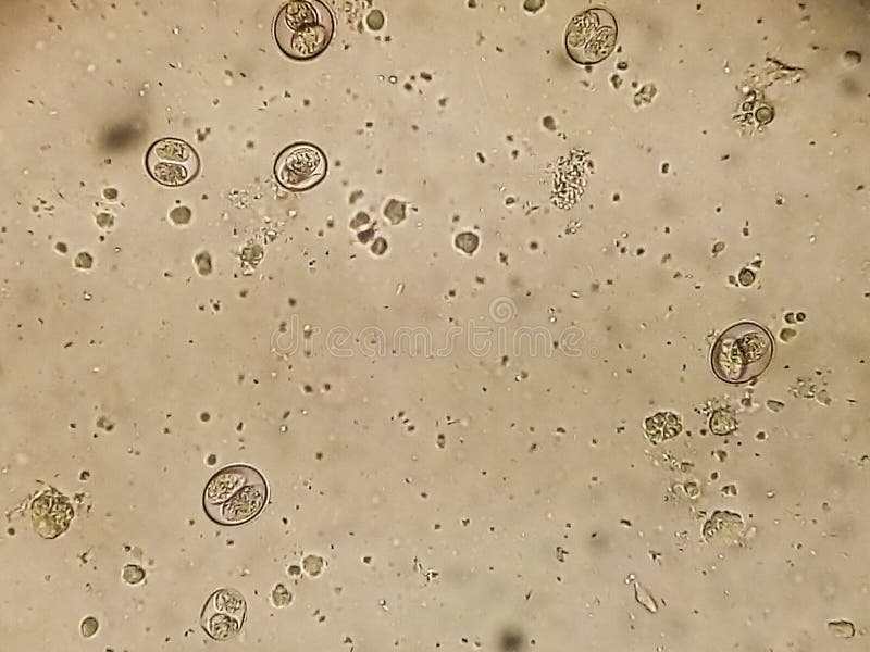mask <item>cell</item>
<instances>
[{
	"instance_id": "cell-5",
	"label": "cell",
	"mask_w": 870,
	"mask_h": 652,
	"mask_svg": "<svg viewBox=\"0 0 870 652\" xmlns=\"http://www.w3.org/2000/svg\"><path fill=\"white\" fill-rule=\"evenodd\" d=\"M146 167L156 181L178 187L196 177L200 160L187 142L177 138H162L150 146L146 154Z\"/></svg>"
},
{
	"instance_id": "cell-4",
	"label": "cell",
	"mask_w": 870,
	"mask_h": 652,
	"mask_svg": "<svg viewBox=\"0 0 870 652\" xmlns=\"http://www.w3.org/2000/svg\"><path fill=\"white\" fill-rule=\"evenodd\" d=\"M613 15L601 8H593L576 15L568 26L566 48L580 64H595L607 58L617 39Z\"/></svg>"
},
{
	"instance_id": "cell-10",
	"label": "cell",
	"mask_w": 870,
	"mask_h": 652,
	"mask_svg": "<svg viewBox=\"0 0 870 652\" xmlns=\"http://www.w3.org/2000/svg\"><path fill=\"white\" fill-rule=\"evenodd\" d=\"M738 279H739V281H741V284H742V285H744V286H748V285H750V284L754 281V279H755V276H754V274H753L750 271H748V269H743V271L741 272L739 276H738Z\"/></svg>"
},
{
	"instance_id": "cell-1",
	"label": "cell",
	"mask_w": 870,
	"mask_h": 652,
	"mask_svg": "<svg viewBox=\"0 0 870 652\" xmlns=\"http://www.w3.org/2000/svg\"><path fill=\"white\" fill-rule=\"evenodd\" d=\"M264 477L248 465H232L217 472L203 493V507L215 523L233 526L250 521L268 500Z\"/></svg>"
},
{
	"instance_id": "cell-6",
	"label": "cell",
	"mask_w": 870,
	"mask_h": 652,
	"mask_svg": "<svg viewBox=\"0 0 870 652\" xmlns=\"http://www.w3.org/2000/svg\"><path fill=\"white\" fill-rule=\"evenodd\" d=\"M326 172V161L316 147L294 145L285 149L274 166L281 185L293 190L311 188L322 180Z\"/></svg>"
},
{
	"instance_id": "cell-9",
	"label": "cell",
	"mask_w": 870,
	"mask_h": 652,
	"mask_svg": "<svg viewBox=\"0 0 870 652\" xmlns=\"http://www.w3.org/2000/svg\"><path fill=\"white\" fill-rule=\"evenodd\" d=\"M478 243L477 237L472 233H463L457 236L456 246L467 253H472Z\"/></svg>"
},
{
	"instance_id": "cell-2",
	"label": "cell",
	"mask_w": 870,
	"mask_h": 652,
	"mask_svg": "<svg viewBox=\"0 0 870 652\" xmlns=\"http://www.w3.org/2000/svg\"><path fill=\"white\" fill-rule=\"evenodd\" d=\"M773 341L761 326L743 322L728 328L711 353L714 374L723 381L739 384L765 372L771 362Z\"/></svg>"
},
{
	"instance_id": "cell-3",
	"label": "cell",
	"mask_w": 870,
	"mask_h": 652,
	"mask_svg": "<svg viewBox=\"0 0 870 652\" xmlns=\"http://www.w3.org/2000/svg\"><path fill=\"white\" fill-rule=\"evenodd\" d=\"M333 16L320 1H291L278 12L274 36L278 47L297 60L319 55L333 35Z\"/></svg>"
},
{
	"instance_id": "cell-7",
	"label": "cell",
	"mask_w": 870,
	"mask_h": 652,
	"mask_svg": "<svg viewBox=\"0 0 870 652\" xmlns=\"http://www.w3.org/2000/svg\"><path fill=\"white\" fill-rule=\"evenodd\" d=\"M246 614V601L233 589H221L208 600L200 618L206 632L215 640H228L240 630Z\"/></svg>"
},
{
	"instance_id": "cell-8",
	"label": "cell",
	"mask_w": 870,
	"mask_h": 652,
	"mask_svg": "<svg viewBox=\"0 0 870 652\" xmlns=\"http://www.w3.org/2000/svg\"><path fill=\"white\" fill-rule=\"evenodd\" d=\"M735 427V419L729 412L718 411L711 417L710 428L714 434L726 435L733 431Z\"/></svg>"
}]
</instances>
